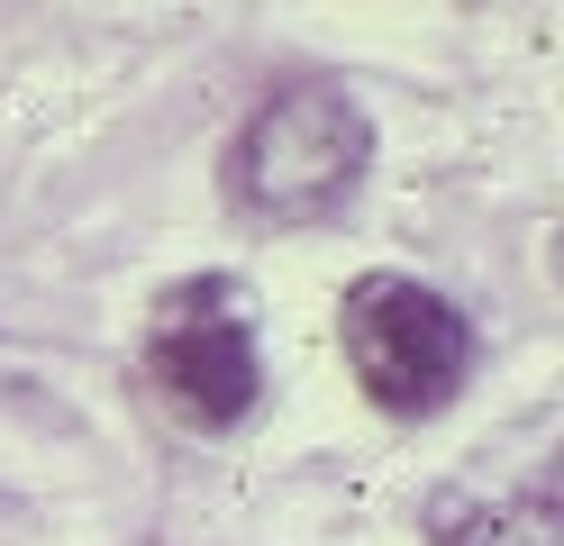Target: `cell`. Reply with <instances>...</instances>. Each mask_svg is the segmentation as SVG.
Instances as JSON below:
<instances>
[{
    "mask_svg": "<svg viewBox=\"0 0 564 546\" xmlns=\"http://www.w3.org/2000/svg\"><path fill=\"white\" fill-rule=\"evenodd\" d=\"M373 156V128L346 92H282L256 109V128L237 137V201L256 218H310L356 192Z\"/></svg>",
    "mask_w": 564,
    "mask_h": 546,
    "instance_id": "1",
    "label": "cell"
},
{
    "mask_svg": "<svg viewBox=\"0 0 564 546\" xmlns=\"http://www.w3.org/2000/svg\"><path fill=\"white\" fill-rule=\"evenodd\" d=\"M346 355H356L365 392L401 419H429L465 392V364H474V338L429 282L410 274H365L346 291Z\"/></svg>",
    "mask_w": 564,
    "mask_h": 546,
    "instance_id": "2",
    "label": "cell"
},
{
    "mask_svg": "<svg viewBox=\"0 0 564 546\" xmlns=\"http://www.w3.org/2000/svg\"><path fill=\"white\" fill-rule=\"evenodd\" d=\"M155 383L183 419L228 428L256 410L264 364H256V328H246V291L237 282H183L155 319Z\"/></svg>",
    "mask_w": 564,
    "mask_h": 546,
    "instance_id": "3",
    "label": "cell"
}]
</instances>
